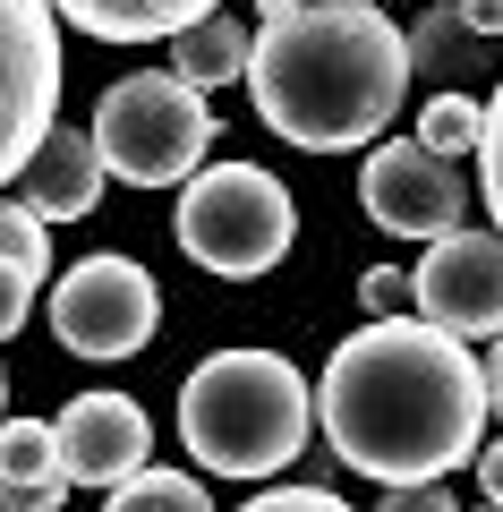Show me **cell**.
I'll return each instance as SVG.
<instances>
[{"instance_id": "cell-27", "label": "cell", "mask_w": 503, "mask_h": 512, "mask_svg": "<svg viewBox=\"0 0 503 512\" xmlns=\"http://www.w3.org/2000/svg\"><path fill=\"white\" fill-rule=\"evenodd\" d=\"M0 402H9V376H0ZM0 427H9V419H0Z\"/></svg>"}, {"instance_id": "cell-20", "label": "cell", "mask_w": 503, "mask_h": 512, "mask_svg": "<svg viewBox=\"0 0 503 512\" xmlns=\"http://www.w3.org/2000/svg\"><path fill=\"white\" fill-rule=\"evenodd\" d=\"M478 180H486V205H495V231H503V86L486 103V137H478Z\"/></svg>"}, {"instance_id": "cell-24", "label": "cell", "mask_w": 503, "mask_h": 512, "mask_svg": "<svg viewBox=\"0 0 503 512\" xmlns=\"http://www.w3.org/2000/svg\"><path fill=\"white\" fill-rule=\"evenodd\" d=\"M461 18H469V35H503V0H461Z\"/></svg>"}, {"instance_id": "cell-1", "label": "cell", "mask_w": 503, "mask_h": 512, "mask_svg": "<svg viewBox=\"0 0 503 512\" xmlns=\"http://www.w3.org/2000/svg\"><path fill=\"white\" fill-rule=\"evenodd\" d=\"M486 410H495L486 367L427 316L359 325L316 376L324 444L376 487H435L444 470H461L486 436Z\"/></svg>"}, {"instance_id": "cell-14", "label": "cell", "mask_w": 503, "mask_h": 512, "mask_svg": "<svg viewBox=\"0 0 503 512\" xmlns=\"http://www.w3.org/2000/svg\"><path fill=\"white\" fill-rule=\"evenodd\" d=\"M401 35H410V86L461 94V69H469V52H478V35H469V18H461V0H427Z\"/></svg>"}, {"instance_id": "cell-22", "label": "cell", "mask_w": 503, "mask_h": 512, "mask_svg": "<svg viewBox=\"0 0 503 512\" xmlns=\"http://www.w3.org/2000/svg\"><path fill=\"white\" fill-rule=\"evenodd\" d=\"M26 308H35V274L0 256V333H18V325H26Z\"/></svg>"}, {"instance_id": "cell-8", "label": "cell", "mask_w": 503, "mask_h": 512, "mask_svg": "<svg viewBox=\"0 0 503 512\" xmlns=\"http://www.w3.org/2000/svg\"><path fill=\"white\" fill-rule=\"evenodd\" d=\"M359 205H367V222H376V231L427 239V248H435V239H452V231H469V180H461V163L427 154L418 137H393V146L367 154Z\"/></svg>"}, {"instance_id": "cell-23", "label": "cell", "mask_w": 503, "mask_h": 512, "mask_svg": "<svg viewBox=\"0 0 503 512\" xmlns=\"http://www.w3.org/2000/svg\"><path fill=\"white\" fill-rule=\"evenodd\" d=\"M384 512H461V504H452L444 478H435V487H393V495H384Z\"/></svg>"}, {"instance_id": "cell-9", "label": "cell", "mask_w": 503, "mask_h": 512, "mask_svg": "<svg viewBox=\"0 0 503 512\" xmlns=\"http://www.w3.org/2000/svg\"><path fill=\"white\" fill-rule=\"evenodd\" d=\"M410 316H427L452 342H503V231H452L410 265Z\"/></svg>"}, {"instance_id": "cell-29", "label": "cell", "mask_w": 503, "mask_h": 512, "mask_svg": "<svg viewBox=\"0 0 503 512\" xmlns=\"http://www.w3.org/2000/svg\"><path fill=\"white\" fill-rule=\"evenodd\" d=\"M376 9H384V0H376Z\"/></svg>"}, {"instance_id": "cell-25", "label": "cell", "mask_w": 503, "mask_h": 512, "mask_svg": "<svg viewBox=\"0 0 503 512\" xmlns=\"http://www.w3.org/2000/svg\"><path fill=\"white\" fill-rule=\"evenodd\" d=\"M478 487H486V504H503V436L478 453Z\"/></svg>"}, {"instance_id": "cell-2", "label": "cell", "mask_w": 503, "mask_h": 512, "mask_svg": "<svg viewBox=\"0 0 503 512\" xmlns=\"http://www.w3.org/2000/svg\"><path fill=\"white\" fill-rule=\"evenodd\" d=\"M410 94V35L376 0H265L248 52L256 120L299 154H359Z\"/></svg>"}, {"instance_id": "cell-15", "label": "cell", "mask_w": 503, "mask_h": 512, "mask_svg": "<svg viewBox=\"0 0 503 512\" xmlns=\"http://www.w3.org/2000/svg\"><path fill=\"white\" fill-rule=\"evenodd\" d=\"M248 52H256V26H239V18H205V26H188L180 43H171V77L180 86H197V94H214V86H248Z\"/></svg>"}, {"instance_id": "cell-3", "label": "cell", "mask_w": 503, "mask_h": 512, "mask_svg": "<svg viewBox=\"0 0 503 512\" xmlns=\"http://www.w3.org/2000/svg\"><path fill=\"white\" fill-rule=\"evenodd\" d=\"M180 436L214 478H273L316 436V384L282 350H214L180 384Z\"/></svg>"}, {"instance_id": "cell-21", "label": "cell", "mask_w": 503, "mask_h": 512, "mask_svg": "<svg viewBox=\"0 0 503 512\" xmlns=\"http://www.w3.org/2000/svg\"><path fill=\"white\" fill-rule=\"evenodd\" d=\"M239 512H350L333 487H265L256 504H239Z\"/></svg>"}, {"instance_id": "cell-11", "label": "cell", "mask_w": 503, "mask_h": 512, "mask_svg": "<svg viewBox=\"0 0 503 512\" xmlns=\"http://www.w3.org/2000/svg\"><path fill=\"white\" fill-rule=\"evenodd\" d=\"M103 154H94V128H52L35 146V163L18 171V205L43 222H86L103 205Z\"/></svg>"}, {"instance_id": "cell-7", "label": "cell", "mask_w": 503, "mask_h": 512, "mask_svg": "<svg viewBox=\"0 0 503 512\" xmlns=\"http://www.w3.org/2000/svg\"><path fill=\"white\" fill-rule=\"evenodd\" d=\"M154 325H162V291H154V274H145L137 256H120V248L69 265L60 291H52V333L77 359H128V350L154 342Z\"/></svg>"}, {"instance_id": "cell-18", "label": "cell", "mask_w": 503, "mask_h": 512, "mask_svg": "<svg viewBox=\"0 0 503 512\" xmlns=\"http://www.w3.org/2000/svg\"><path fill=\"white\" fill-rule=\"evenodd\" d=\"M0 256H9V265H26V274L43 282V265H52V222L26 214L18 197H0Z\"/></svg>"}, {"instance_id": "cell-28", "label": "cell", "mask_w": 503, "mask_h": 512, "mask_svg": "<svg viewBox=\"0 0 503 512\" xmlns=\"http://www.w3.org/2000/svg\"><path fill=\"white\" fill-rule=\"evenodd\" d=\"M478 512H503V504H478Z\"/></svg>"}, {"instance_id": "cell-13", "label": "cell", "mask_w": 503, "mask_h": 512, "mask_svg": "<svg viewBox=\"0 0 503 512\" xmlns=\"http://www.w3.org/2000/svg\"><path fill=\"white\" fill-rule=\"evenodd\" d=\"M69 470H60V427L52 419H9L0 427V512H60Z\"/></svg>"}, {"instance_id": "cell-16", "label": "cell", "mask_w": 503, "mask_h": 512, "mask_svg": "<svg viewBox=\"0 0 503 512\" xmlns=\"http://www.w3.org/2000/svg\"><path fill=\"white\" fill-rule=\"evenodd\" d=\"M478 137H486V103L478 94H427V103H418V146L427 154L461 163V154H478Z\"/></svg>"}, {"instance_id": "cell-10", "label": "cell", "mask_w": 503, "mask_h": 512, "mask_svg": "<svg viewBox=\"0 0 503 512\" xmlns=\"http://www.w3.org/2000/svg\"><path fill=\"white\" fill-rule=\"evenodd\" d=\"M60 470L69 487H128L137 470H154V419H145L128 393H77L60 410Z\"/></svg>"}, {"instance_id": "cell-4", "label": "cell", "mask_w": 503, "mask_h": 512, "mask_svg": "<svg viewBox=\"0 0 503 512\" xmlns=\"http://www.w3.org/2000/svg\"><path fill=\"white\" fill-rule=\"evenodd\" d=\"M86 128H94L103 171L128 180V188H188L205 171V154H214V137H222L205 94L180 86L171 69H137L120 86H103V103H94Z\"/></svg>"}, {"instance_id": "cell-19", "label": "cell", "mask_w": 503, "mask_h": 512, "mask_svg": "<svg viewBox=\"0 0 503 512\" xmlns=\"http://www.w3.org/2000/svg\"><path fill=\"white\" fill-rule=\"evenodd\" d=\"M410 274H401V265H367L359 274V308H367V325H376V316H410Z\"/></svg>"}, {"instance_id": "cell-5", "label": "cell", "mask_w": 503, "mask_h": 512, "mask_svg": "<svg viewBox=\"0 0 503 512\" xmlns=\"http://www.w3.org/2000/svg\"><path fill=\"white\" fill-rule=\"evenodd\" d=\"M171 239L197 256L205 274L222 282H256L273 274L299 239V205L273 180L265 163H214L180 188V214H171Z\"/></svg>"}, {"instance_id": "cell-12", "label": "cell", "mask_w": 503, "mask_h": 512, "mask_svg": "<svg viewBox=\"0 0 503 512\" xmlns=\"http://www.w3.org/2000/svg\"><path fill=\"white\" fill-rule=\"evenodd\" d=\"M52 9L94 43H180L188 26L222 18V0H52Z\"/></svg>"}, {"instance_id": "cell-17", "label": "cell", "mask_w": 503, "mask_h": 512, "mask_svg": "<svg viewBox=\"0 0 503 512\" xmlns=\"http://www.w3.org/2000/svg\"><path fill=\"white\" fill-rule=\"evenodd\" d=\"M103 512H214V504H205V487L188 470H137L128 487L103 495Z\"/></svg>"}, {"instance_id": "cell-26", "label": "cell", "mask_w": 503, "mask_h": 512, "mask_svg": "<svg viewBox=\"0 0 503 512\" xmlns=\"http://www.w3.org/2000/svg\"><path fill=\"white\" fill-rule=\"evenodd\" d=\"M486 393H495V410H503V342H495V359H486Z\"/></svg>"}, {"instance_id": "cell-6", "label": "cell", "mask_w": 503, "mask_h": 512, "mask_svg": "<svg viewBox=\"0 0 503 512\" xmlns=\"http://www.w3.org/2000/svg\"><path fill=\"white\" fill-rule=\"evenodd\" d=\"M60 128V9L0 0V188H18L35 146Z\"/></svg>"}]
</instances>
